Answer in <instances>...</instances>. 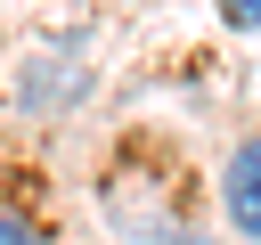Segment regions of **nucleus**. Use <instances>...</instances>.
<instances>
[{
  "instance_id": "nucleus-2",
  "label": "nucleus",
  "mask_w": 261,
  "mask_h": 245,
  "mask_svg": "<svg viewBox=\"0 0 261 245\" xmlns=\"http://www.w3.org/2000/svg\"><path fill=\"white\" fill-rule=\"evenodd\" d=\"M0 245H57V237L33 229V220H16V212H0Z\"/></svg>"
},
{
  "instance_id": "nucleus-3",
  "label": "nucleus",
  "mask_w": 261,
  "mask_h": 245,
  "mask_svg": "<svg viewBox=\"0 0 261 245\" xmlns=\"http://www.w3.org/2000/svg\"><path fill=\"white\" fill-rule=\"evenodd\" d=\"M220 8H228L237 24H261V0H220Z\"/></svg>"
},
{
  "instance_id": "nucleus-1",
  "label": "nucleus",
  "mask_w": 261,
  "mask_h": 245,
  "mask_svg": "<svg viewBox=\"0 0 261 245\" xmlns=\"http://www.w3.org/2000/svg\"><path fill=\"white\" fill-rule=\"evenodd\" d=\"M228 220L245 237H261V139H237V155H228Z\"/></svg>"
}]
</instances>
